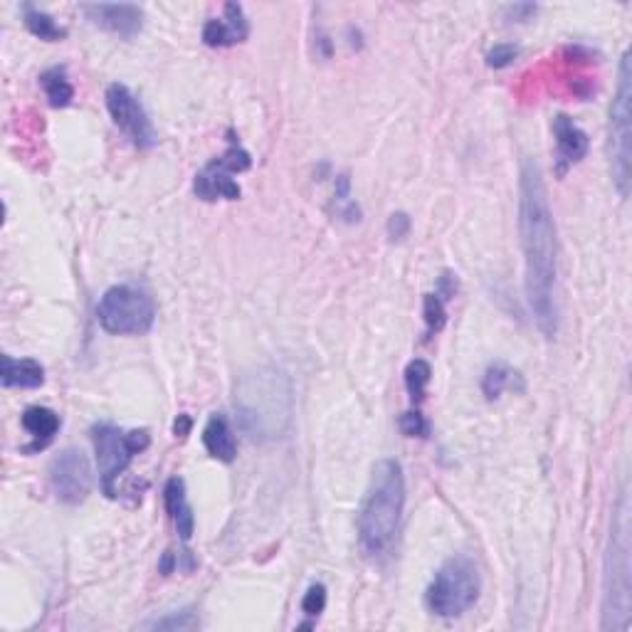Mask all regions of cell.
Instances as JSON below:
<instances>
[{
    "label": "cell",
    "mask_w": 632,
    "mask_h": 632,
    "mask_svg": "<svg viewBox=\"0 0 632 632\" xmlns=\"http://www.w3.org/2000/svg\"><path fill=\"white\" fill-rule=\"evenodd\" d=\"M40 84H42V89H45L50 107L65 109V107H70L72 99H75V89H72L70 79H67L62 67H52V70L42 72Z\"/></svg>",
    "instance_id": "obj_20"
},
{
    "label": "cell",
    "mask_w": 632,
    "mask_h": 632,
    "mask_svg": "<svg viewBox=\"0 0 632 632\" xmlns=\"http://www.w3.org/2000/svg\"><path fill=\"white\" fill-rule=\"evenodd\" d=\"M430 378H433V368H430L428 361L415 358V361L408 363V368H405V388H408L413 403H420L425 398V388H428Z\"/></svg>",
    "instance_id": "obj_22"
},
{
    "label": "cell",
    "mask_w": 632,
    "mask_h": 632,
    "mask_svg": "<svg viewBox=\"0 0 632 632\" xmlns=\"http://www.w3.org/2000/svg\"><path fill=\"white\" fill-rule=\"evenodd\" d=\"M191 428H193V420H191V415H178L176 418V423H173V435L176 437H186L188 433H191Z\"/></svg>",
    "instance_id": "obj_30"
},
{
    "label": "cell",
    "mask_w": 632,
    "mask_h": 632,
    "mask_svg": "<svg viewBox=\"0 0 632 632\" xmlns=\"http://www.w3.org/2000/svg\"><path fill=\"white\" fill-rule=\"evenodd\" d=\"M250 33L245 10L237 3H225V20H208L203 25V42L208 47H228L242 42Z\"/></svg>",
    "instance_id": "obj_14"
},
{
    "label": "cell",
    "mask_w": 632,
    "mask_h": 632,
    "mask_svg": "<svg viewBox=\"0 0 632 632\" xmlns=\"http://www.w3.org/2000/svg\"><path fill=\"white\" fill-rule=\"evenodd\" d=\"M163 499H166V512L171 514L173 526L181 534L183 541H188L196 529V516H193L191 504L186 497V482L181 477H171L163 487Z\"/></svg>",
    "instance_id": "obj_15"
},
{
    "label": "cell",
    "mask_w": 632,
    "mask_h": 632,
    "mask_svg": "<svg viewBox=\"0 0 632 632\" xmlns=\"http://www.w3.org/2000/svg\"><path fill=\"white\" fill-rule=\"evenodd\" d=\"M398 428H400V433L408 437L428 435V423H425V418L418 413V410H408V413L400 415Z\"/></svg>",
    "instance_id": "obj_26"
},
{
    "label": "cell",
    "mask_w": 632,
    "mask_h": 632,
    "mask_svg": "<svg viewBox=\"0 0 632 632\" xmlns=\"http://www.w3.org/2000/svg\"><path fill=\"white\" fill-rule=\"evenodd\" d=\"M235 413L242 433L257 445L282 440L294 418V393L287 373L275 363L247 368L235 383Z\"/></svg>",
    "instance_id": "obj_2"
},
{
    "label": "cell",
    "mask_w": 632,
    "mask_h": 632,
    "mask_svg": "<svg viewBox=\"0 0 632 632\" xmlns=\"http://www.w3.org/2000/svg\"><path fill=\"white\" fill-rule=\"evenodd\" d=\"M516 55H519L516 45H512V42H499V45H494L487 52V65L492 70H504V67H509L516 60Z\"/></svg>",
    "instance_id": "obj_25"
},
{
    "label": "cell",
    "mask_w": 632,
    "mask_h": 632,
    "mask_svg": "<svg viewBox=\"0 0 632 632\" xmlns=\"http://www.w3.org/2000/svg\"><path fill=\"white\" fill-rule=\"evenodd\" d=\"M250 166L252 156L247 154L240 146V141L230 134L228 151H225L223 156L213 158V161L198 173L196 183H193V191H196V196L203 200H237L240 198V186H237L233 176L250 171Z\"/></svg>",
    "instance_id": "obj_9"
},
{
    "label": "cell",
    "mask_w": 632,
    "mask_h": 632,
    "mask_svg": "<svg viewBox=\"0 0 632 632\" xmlns=\"http://www.w3.org/2000/svg\"><path fill=\"white\" fill-rule=\"evenodd\" d=\"M482 581L472 558L455 556L440 566L425 593V605L440 618H460L479 600Z\"/></svg>",
    "instance_id": "obj_5"
},
{
    "label": "cell",
    "mask_w": 632,
    "mask_h": 632,
    "mask_svg": "<svg viewBox=\"0 0 632 632\" xmlns=\"http://www.w3.org/2000/svg\"><path fill=\"white\" fill-rule=\"evenodd\" d=\"M50 487L65 504H79L92 489V467L87 455L77 447H67L50 462Z\"/></svg>",
    "instance_id": "obj_11"
},
{
    "label": "cell",
    "mask_w": 632,
    "mask_h": 632,
    "mask_svg": "<svg viewBox=\"0 0 632 632\" xmlns=\"http://www.w3.org/2000/svg\"><path fill=\"white\" fill-rule=\"evenodd\" d=\"M0 381L5 388H40L45 383V368L35 358L3 356Z\"/></svg>",
    "instance_id": "obj_17"
},
{
    "label": "cell",
    "mask_w": 632,
    "mask_h": 632,
    "mask_svg": "<svg viewBox=\"0 0 632 632\" xmlns=\"http://www.w3.org/2000/svg\"><path fill=\"white\" fill-rule=\"evenodd\" d=\"M410 233V218L405 213H393L388 218V235L391 240H403L405 235Z\"/></svg>",
    "instance_id": "obj_28"
},
{
    "label": "cell",
    "mask_w": 632,
    "mask_h": 632,
    "mask_svg": "<svg viewBox=\"0 0 632 632\" xmlns=\"http://www.w3.org/2000/svg\"><path fill=\"white\" fill-rule=\"evenodd\" d=\"M632 67L630 52L620 60L618 89L610 104V171L613 183L623 198L630 196V163H632Z\"/></svg>",
    "instance_id": "obj_6"
},
{
    "label": "cell",
    "mask_w": 632,
    "mask_h": 632,
    "mask_svg": "<svg viewBox=\"0 0 632 632\" xmlns=\"http://www.w3.org/2000/svg\"><path fill=\"white\" fill-rule=\"evenodd\" d=\"M23 23L35 38L45 40V42H60L67 38V30L52 18L45 10L35 8V5H23Z\"/></svg>",
    "instance_id": "obj_19"
},
{
    "label": "cell",
    "mask_w": 632,
    "mask_h": 632,
    "mask_svg": "<svg viewBox=\"0 0 632 632\" xmlns=\"http://www.w3.org/2000/svg\"><path fill=\"white\" fill-rule=\"evenodd\" d=\"M630 502L623 492L610 529L603 583V630H628L632 588H630Z\"/></svg>",
    "instance_id": "obj_4"
},
{
    "label": "cell",
    "mask_w": 632,
    "mask_h": 632,
    "mask_svg": "<svg viewBox=\"0 0 632 632\" xmlns=\"http://www.w3.org/2000/svg\"><path fill=\"white\" fill-rule=\"evenodd\" d=\"M423 314H425V324H428L430 334L442 331V326H445V321H447V312H445V302H442L437 294H425Z\"/></svg>",
    "instance_id": "obj_23"
},
{
    "label": "cell",
    "mask_w": 632,
    "mask_h": 632,
    "mask_svg": "<svg viewBox=\"0 0 632 632\" xmlns=\"http://www.w3.org/2000/svg\"><path fill=\"white\" fill-rule=\"evenodd\" d=\"M519 235L524 287L541 334L556 336V225L539 163L526 158L519 171Z\"/></svg>",
    "instance_id": "obj_1"
},
{
    "label": "cell",
    "mask_w": 632,
    "mask_h": 632,
    "mask_svg": "<svg viewBox=\"0 0 632 632\" xmlns=\"http://www.w3.org/2000/svg\"><path fill=\"white\" fill-rule=\"evenodd\" d=\"M556 139V176L563 178L568 168L581 163L588 154V134L568 114H556L551 124Z\"/></svg>",
    "instance_id": "obj_13"
},
{
    "label": "cell",
    "mask_w": 632,
    "mask_h": 632,
    "mask_svg": "<svg viewBox=\"0 0 632 632\" xmlns=\"http://www.w3.org/2000/svg\"><path fill=\"white\" fill-rule=\"evenodd\" d=\"M324 608H326V588L321 586V583H316V586H312L307 593H304L302 610H304V615H309V618H316V615H319Z\"/></svg>",
    "instance_id": "obj_27"
},
{
    "label": "cell",
    "mask_w": 632,
    "mask_h": 632,
    "mask_svg": "<svg viewBox=\"0 0 632 632\" xmlns=\"http://www.w3.org/2000/svg\"><path fill=\"white\" fill-rule=\"evenodd\" d=\"M23 428L38 440V445H35V450H38V447H45L57 435V430H60V415L50 408H42V405H33V408H28L23 413Z\"/></svg>",
    "instance_id": "obj_18"
},
{
    "label": "cell",
    "mask_w": 632,
    "mask_h": 632,
    "mask_svg": "<svg viewBox=\"0 0 632 632\" xmlns=\"http://www.w3.org/2000/svg\"><path fill=\"white\" fill-rule=\"evenodd\" d=\"M97 321L107 334L141 336L151 331L156 321L154 299L141 289L119 284L104 292L97 304Z\"/></svg>",
    "instance_id": "obj_7"
},
{
    "label": "cell",
    "mask_w": 632,
    "mask_h": 632,
    "mask_svg": "<svg viewBox=\"0 0 632 632\" xmlns=\"http://www.w3.org/2000/svg\"><path fill=\"white\" fill-rule=\"evenodd\" d=\"M405 507L403 467L395 460H381L371 472L361 509H358V541L363 551L378 556L393 544Z\"/></svg>",
    "instance_id": "obj_3"
},
{
    "label": "cell",
    "mask_w": 632,
    "mask_h": 632,
    "mask_svg": "<svg viewBox=\"0 0 632 632\" xmlns=\"http://www.w3.org/2000/svg\"><path fill=\"white\" fill-rule=\"evenodd\" d=\"M173 563H176V558H173V553H166L161 561V566H158V571L163 573V576H168V573L173 571Z\"/></svg>",
    "instance_id": "obj_31"
},
{
    "label": "cell",
    "mask_w": 632,
    "mask_h": 632,
    "mask_svg": "<svg viewBox=\"0 0 632 632\" xmlns=\"http://www.w3.org/2000/svg\"><path fill=\"white\" fill-rule=\"evenodd\" d=\"M203 445L208 450V455L213 460L220 462H233L237 455V442L233 435V428H230L228 418L220 413L210 415V420L203 428Z\"/></svg>",
    "instance_id": "obj_16"
},
{
    "label": "cell",
    "mask_w": 632,
    "mask_h": 632,
    "mask_svg": "<svg viewBox=\"0 0 632 632\" xmlns=\"http://www.w3.org/2000/svg\"><path fill=\"white\" fill-rule=\"evenodd\" d=\"M107 109L112 114L114 124L124 131L131 139V144L139 146V149H151L156 146L158 136L154 124H151L149 114H146L144 104L136 99V94L131 92L126 84H109L107 87Z\"/></svg>",
    "instance_id": "obj_10"
},
{
    "label": "cell",
    "mask_w": 632,
    "mask_h": 632,
    "mask_svg": "<svg viewBox=\"0 0 632 632\" xmlns=\"http://www.w3.org/2000/svg\"><path fill=\"white\" fill-rule=\"evenodd\" d=\"M455 292H457V279L452 277L450 272H445V275L437 279V292L435 294L442 299V302H445V299L455 297Z\"/></svg>",
    "instance_id": "obj_29"
},
{
    "label": "cell",
    "mask_w": 632,
    "mask_h": 632,
    "mask_svg": "<svg viewBox=\"0 0 632 632\" xmlns=\"http://www.w3.org/2000/svg\"><path fill=\"white\" fill-rule=\"evenodd\" d=\"M198 620L193 618V610H181V613H173L168 615V618H161V620H154V623H149L146 628H154V630H191L196 628Z\"/></svg>",
    "instance_id": "obj_24"
},
{
    "label": "cell",
    "mask_w": 632,
    "mask_h": 632,
    "mask_svg": "<svg viewBox=\"0 0 632 632\" xmlns=\"http://www.w3.org/2000/svg\"><path fill=\"white\" fill-rule=\"evenodd\" d=\"M92 442L94 452H97L99 465V479H102V489L109 499L117 497V479L126 472L139 452L149 447V433L146 430H124L114 428V425H94L92 428Z\"/></svg>",
    "instance_id": "obj_8"
},
{
    "label": "cell",
    "mask_w": 632,
    "mask_h": 632,
    "mask_svg": "<svg viewBox=\"0 0 632 632\" xmlns=\"http://www.w3.org/2000/svg\"><path fill=\"white\" fill-rule=\"evenodd\" d=\"M516 381H521V376L512 366H507L502 361L492 363L482 378V393L487 395V400H497L507 388H514Z\"/></svg>",
    "instance_id": "obj_21"
},
{
    "label": "cell",
    "mask_w": 632,
    "mask_h": 632,
    "mask_svg": "<svg viewBox=\"0 0 632 632\" xmlns=\"http://www.w3.org/2000/svg\"><path fill=\"white\" fill-rule=\"evenodd\" d=\"M82 13L87 15L89 23L107 30V33L119 35V38H134L144 25V10L131 3L82 5Z\"/></svg>",
    "instance_id": "obj_12"
}]
</instances>
